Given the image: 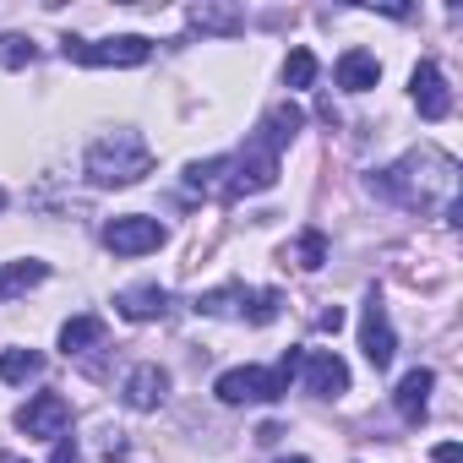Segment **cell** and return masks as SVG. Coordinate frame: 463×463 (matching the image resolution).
Masks as SVG:
<instances>
[{
	"instance_id": "2e32d148",
	"label": "cell",
	"mask_w": 463,
	"mask_h": 463,
	"mask_svg": "<svg viewBox=\"0 0 463 463\" xmlns=\"http://www.w3.org/2000/svg\"><path fill=\"white\" fill-rule=\"evenodd\" d=\"M430 387H436V371L414 365V371L398 382V392H392V409H398L409 425H420V420H425V409H430Z\"/></svg>"
},
{
	"instance_id": "83f0119b",
	"label": "cell",
	"mask_w": 463,
	"mask_h": 463,
	"mask_svg": "<svg viewBox=\"0 0 463 463\" xmlns=\"http://www.w3.org/2000/svg\"><path fill=\"white\" fill-rule=\"evenodd\" d=\"M0 463H28V458H17V452H0Z\"/></svg>"
},
{
	"instance_id": "44dd1931",
	"label": "cell",
	"mask_w": 463,
	"mask_h": 463,
	"mask_svg": "<svg viewBox=\"0 0 463 463\" xmlns=\"http://www.w3.org/2000/svg\"><path fill=\"white\" fill-rule=\"evenodd\" d=\"M44 376V354L39 349H6L0 354V382H33Z\"/></svg>"
},
{
	"instance_id": "7402d4cb",
	"label": "cell",
	"mask_w": 463,
	"mask_h": 463,
	"mask_svg": "<svg viewBox=\"0 0 463 463\" xmlns=\"http://www.w3.org/2000/svg\"><path fill=\"white\" fill-rule=\"evenodd\" d=\"M33 61H39V44L28 33H0V66H6V71H23Z\"/></svg>"
},
{
	"instance_id": "4fadbf2b",
	"label": "cell",
	"mask_w": 463,
	"mask_h": 463,
	"mask_svg": "<svg viewBox=\"0 0 463 463\" xmlns=\"http://www.w3.org/2000/svg\"><path fill=\"white\" fill-rule=\"evenodd\" d=\"M115 311H120L126 322H158V317L169 311V289H164V284H131V289L115 295Z\"/></svg>"
},
{
	"instance_id": "52a82bcc",
	"label": "cell",
	"mask_w": 463,
	"mask_h": 463,
	"mask_svg": "<svg viewBox=\"0 0 463 463\" xmlns=\"http://www.w3.org/2000/svg\"><path fill=\"white\" fill-rule=\"evenodd\" d=\"M71 425V403L61 392H33L23 409H17V430L23 436H39V441H61Z\"/></svg>"
},
{
	"instance_id": "30bf717a",
	"label": "cell",
	"mask_w": 463,
	"mask_h": 463,
	"mask_svg": "<svg viewBox=\"0 0 463 463\" xmlns=\"http://www.w3.org/2000/svg\"><path fill=\"white\" fill-rule=\"evenodd\" d=\"M409 93H414V109H420L425 120H447V115H452V93H447V77H441L436 61H420V66H414Z\"/></svg>"
},
{
	"instance_id": "603a6c76",
	"label": "cell",
	"mask_w": 463,
	"mask_h": 463,
	"mask_svg": "<svg viewBox=\"0 0 463 463\" xmlns=\"http://www.w3.org/2000/svg\"><path fill=\"white\" fill-rule=\"evenodd\" d=\"M284 82H289V88H311V82H317V55H311V50H289Z\"/></svg>"
},
{
	"instance_id": "4316f807",
	"label": "cell",
	"mask_w": 463,
	"mask_h": 463,
	"mask_svg": "<svg viewBox=\"0 0 463 463\" xmlns=\"http://www.w3.org/2000/svg\"><path fill=\"white\" fill-rule=\"evenodd\" d=\"M436 463H463V452H458V441H441V447H436Z\"/></svg>"
},
{
	"instance_id": "6da1fadb",
	"label": "cell",
	"mask_w": 463,
	"mask_h": 463,
	"mask_svg": "<svg viewBox=\"0 0 463 463\" xmlns=\"http://www.w3.org/2000/svg\"><path fill=\"white\" fill-rule=\"evenodd\" d=\"M371 191L409 213H441L447 223H458V158L441 147H414L398 164L376 169Z\"/></svg>"
},
{
	"instance_id": "5b68a950",
	"label": "cell",
	"mask_w": 463,
	"mask_h": 463,
	"mask_svg": "<svg viewBox=\"0 0 463 463\" xmlns=\"http://www.w3.org/2000/svg\"><path fill=\"white\" fill-rule=\"evenodd\" d=\"M61 55L77 61V66H142L153 55V39H142V33H115V39H93V44L88 39H66Z\"/></svg>"
},
{
	"instance_id": "cb8c5ba5",
	"label": "cell",
	"mask_w": 463,
	"mask_h": 463,
	"mask_svg": "<svg viewBox=\"0 0 463 463\" xmlns=\"http://www.w3.org/2000/svg\"><path fill=\"white\" fill-rule=\"evenodd\" d=\"M279 311H284V295H279V289H257V300H251V311H246V317H251L257 327H268Z\"/></svg>"
},
{
	"instance_id": "3957f363",
	"label": "cell",
	"mask_w": 463,
	"mask_h": 463,
	"mask_svg": "<svg viewBox=\"0 0 463 463\" xmlns=\"http://www.w3.org/2000/svg\"><path fill=\"white\" fill-rule=\"evenodd\" d=\"M82 175L93 185H137L142 175H153V147L137 131H109V137H99L88 147Z\"/></svg>"
},
{
	"instance_id": "9a60e30c",
	"label": "cell",
	"mask_w": 463,
	"mask_h": 463,
	"mask_svg": "<svg viewBox=\"0 0 463 463\" xmlns=\"http://www.w3.org/2000/svg\"><path fill=\"white\" fill-rule=\"evenodd\" d=\"M333 77H338L344 93H371V88L382 82V61H376L371 50H344L338 66H333Z\"/></svg>"
},
{
	"instance_id": "f546056e",
	"label": "cell",
	"mask_w": 463,
	"mask_h": 463,
	"mask_svg": "<svg viewBox=\"0 0 463 463\" xmlns=\"http://www.w3.org/2000/svg\"><path fill=\"white\" fill-rule=\"evenodd\" d=\"M0 207H6V191H0Z\"/></svg>"
},
{
	"instance_id": "e0dca14e",
	"label": "cell",
	"mask_w": 463,
	"mask_h": 463,
	"mask_svg": "<svg viewBox=\"0 0 463 463\" xmlns=\"http://www.w3.org/2000/svg\"><path fill=\"white\" fill-rule=\"evenodd\" d=\"M251 300H257V289H246V284H223V289L196 295V311H202V317H246Z\"/></svg>"
},
{
	"instance_id": "f1b7e54d",
	"label": "cell",
	"mask_w": 463,
	"mask_h": 463,
	"mask_svg": "<svg viewBox=\"0 0 463 463\" xmlns=\"http://www.w3.org/2000/svg\"><path fill=\"white\" fill-rule=\"evenodd\" d=\"M279 463H311V458H279Z\"/></svg>"
},
{
	"instance_id": "ba28073f",
	"label": "cell",
	"mask_w": 463,
	"mask_h": 463,
	"mask_svg": "<svg viewBox=\"0 0 463 463\" xmlns=\"http://www.w3.org/2000/svg\"><path fill=\"white\" fill-rule=\"evenodd\" d=\"M360 349H365V360H371L376 371H387L392 354H398V333H392V322H387L382 295H371L365 311H360Z\"/></svg>"
},
{
	"instance_id": "8992f818",
	"label": "cell",
	"mask_w": 463,
	"mask_h": 463,
	"mask_svg": "<svg viewBox=\"0 0 463 463\" xmlns=\"http://www.w3.org/2000/svg\"><path fill=\"white\" fill-rule=\"evenodd\" d=\"M164 241H169L164 223L147 218V213H120V218L104 223V246H109L115 257H147V251H158Z\"/></svg>"
},
{
	"instance_id": "8fae6325",
	"label": "cell",
	"mask_w": 463,
	"mask_h": 463,
	"mask_svg": "<svg viewBox=\"0 0 463 463\" xmlns=\"http://www.w3.org/2000/svg\"><path fill=\"white\" fill-rule=\"evenodd\" d=\"M120 398H126V409H137V414L158 409V403L169 398V371H164L158 360H142V365H131V376H126Z\"/></svg>"
},
{
	"instance_id": "d4e9b609",
	"label": "cell",
	"mask_w": 463,
	"mask_h": 463,
	"mask_svg": "<svg viewBox=\"0 0 463 463\" xmlns=\"http://www.w3.org/2000/svg\"><path fill=\"white\" fill-rule=\"evenodd\" d=\"M50 463H82V447H77L71 436H61V441H55V458H50Z\"/></svg>"
},
{
	"instance_id": "9c48e42d",
	"label": "cell",
	"mask_w": 463,
	"mask_h": 463,
	"mask_svg": "<svg viewBox=\"0 0 463 463\" xmlns=\"http://www.w3.org/2000/svg\"><path fill=\"white\" fill-rule=\"evenodd\" d=\"M300 376H306V392H317V398H344L349 392V365L333 349L300 354Z\"/></svg>"
},
{
	"instance_id": "7c38bea8",
	"label": "cell",
	"mask_w": 463,
	"mask_h": 463,
	"mask_svg": "<svg viewBox=\"0 0 463 463\" xmlns=\"http://www.w3.org/2000/svg\"><path fill=\"white\" fill-rule=\"evenodd\" d=\"M300 126H306L300 104H289V99H284V104H273V109L257 120V142H262V147H273V153H284V147L300 137Z\"/></svg>"
},
{
	"instance_id": "7a4b0ae2",
	"label": "cell",
	"mask_w": 463,
	"mask_h": 463,
	"mask_svg": "<svg viewBox=\"0 0 463 463\" xmlns=\"http://www.w3.org/2000/svg\"><path fill=\"white\" fill-rule=\"evenodd\" d=\"M273 185H279V153L262 147L257 137L235 153L196 158L185 169V191L213 196V202H241V196H257V191H273Z\"/></svg>"
},
{
	"instance_id": "277c9868",
	"label": "cell",
	"mask_w": 463,
	"mask_h": 463,
	"mask_svg": "<svg viewBox=\"0 0 463 463\" xmlns=\"http://www.w3.org/2000/svg\"><path fill=\"white\" fill-rule=\"evenodd\" d=\"M300 376V349H289L273 371H262V365H235V371H223L218 382H213V392H218V403H279L284 392H289V382Z\"/></svg>"
},
{
	"instance_id": "484cf974",
	"label": "cell",
	"mask_w": 463,
	"mask_h": 463,
	"mask_svg": "<svg viewBox=\"0 0 463 463\" xmlns=\"http://www.w3.org/2000/svg\"><path fill=\"white\" fill-rule=\"evenodd\" d=\"M317 327H322V333H338V327H344V311H338V306H333V311H322V317H317Z\"/></svg>"
},
{
	"instance_id": "ffe728a7",
	"label": "cell",
	"mask_w": 463,
	"mask_h": 463,
	"mask_svg": "<svg viewBox=\"0 0 463 463\" xmlns=\"http://www.w3.org/2000/svg\"><path fill=\"white\" fill-rule=\"evenodd\" d=\"M284 262H295L300 273H317L327 262V235H322V229H306L295 246H284Z\"/></svg>"
},
{
	"instance_id": "ac0fdd59",
	"label": "cell",
	"mask_w": 463,
	"mask_h": 463,
	"mask_svg": "<svg viewBox=\"0 0 463 463\" xmlns=\"http://www.w3.org/2000/svg\"><path fill=\"white\" fill-rule=\"evenodd\" d=\"M44 279H50V262H39V257L6 262V268H0V300H17V295H28V289L44 284Z\"/></svg>"
},
{
	"instance_id": "d6986e66",
	"label": "cell",
	"mask_w": 463,
	"mask_h": 463,
	"mask_svg": "<svg viewBox=\"0 0 463 463\" xmlns=\"http://www.w3.org/2000/svg\"><path fill=\"white\" fill-rule=\"evenodd\" d=\"M104 317H71L66 327H61V349L66 354H88V349H99L104 344Z\"/></svg>"
},
{
	"instance_id": "5bb4252c",
	"label": "cell",
	"mask_w": 463,
	"mask_h": 463,
	"mask_svg": "<svg viewBox=\"0 0 463 463\" xmlns=\"http://www.w3.org/2000/svg\"><path fill=\"white\" fill-rule=\"evenodd\" d=\"M185 17H191V28H196V33H218V39L246 33V12H241V6H223V0H196Z\"/></svg>"
}]
</instances>
